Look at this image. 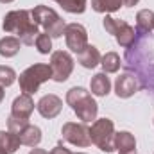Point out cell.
<instances>
[{
  "label": "cell",
  "instance_id": "obj_1",
  "mask_svg": "<svg viewBox=\"0 0 154 154\" xmlns=\"http://www.w3.org/2000/svg\"><path fill=\"white\" fill-rule=\"evenodd\" d=\"M2 29L7 34H13L20 39L23 45L32 47L36 43V38L39 34V27L34 22L29 9H14L9 11L2 20Z\"/></svg>",
  "mask_w": 154,
  "mask_h": 154
},
{
  "label": "cell",
  "instance_id": "obj_11",
  "mask_svg": "<svg viewBox=\"0 0 154 154\" xmlns=\"http://www.w3.org/2000/svg\"><path fill=\"white\" fill-rule=\"evenodd\" d=\"M36 109H38V113L43 118H48V120L56 118L61 113V109H63V100L57 95H54V93L43 95L38 100V104H36Z\"/></svg>",
  "mask_w": 154,
  "mask_h": 154
},
{
  "label": "cell",
  "instance_id": "obj_28",
  "mask_svg": "<svg viewBox=\"0 0 154 154\" xmlns=\"http://www.w3.org/2000/svg\"><path fill=\"white\" fill-rule=\"evenodd\" d=\"M29 154H48L45 149H38V147H34V149H31L29 151Z\"/></svg>",
  "mask_w": 154,
  "mask_h": 154
},
{
  "label": "cell",
  "instance_id": "obj_17",
  "mask_svg": "<svg viewBox=\"0 0 154 154\" xmlns=\"http://www.w3.org/2000/svg\"><path fill=\"white\" fill-rule=\"evenodd\" d=\"M154 31V11L142 9L136 13V32L149 34Z\"/></svg>",
  "mask_w": 154,
  "mask_h": 154
},
{
  "label": "cell",
  "instance_id": "obj_4",
  "mask_svg": "<svg viewBox=\"0 0 154 154\" xmlns=\"http://www.w3.org/2000/svg\"><path fill=\"white\" fill-rule=\"evenodd\" d=\"M52 79V68L50 65L47 63H34L31 65L29 68H25L20 77H18V82H20V90L22 93H27V95H34L38 91V88Z\"/></svg>",
  "mask_w": 154,
  "mask_h": 154
},
{
  "label": "cell",
  "instance_id": "obj_31",
  "mask_svg": "<svg viewBox=\"0 0 154 154\" xmlns=\"http://www.w3.org/2000/svg\"><path fill=\"white\" fill-rule=\"evenodd\" d=\"M2 4H11V2H14V0H0Z\"/></svg>",
  "mask_w": 154,
  "mask_h": 154
},
{
  "label": "cell",
  "instance_id": "obj_23",
  "mask_svg": "<svg viewBox=\"0 0 154 154\" xmlns=\"http://www.w3.org/2000/svg\"><path fill=\"white\" fill-rule=\"evenodd\" d=\"M16 72L11 68V66H5V65H0V86L7 88L11 86L14 81H16Z\"/></svg>",
  "mask_w": 154,
  "mask_h": 154
},
{
  "label": "cell",
  "instance_id": "obj_24",
  "mask_svg": "<svg viewBox=\"0 0 154 154\" xmlns=\"http://www.w3.org/2000/svg\"><path fill=\"white\" fill-rule=\"evenodd\" d=\"M34 45H36L39 54H50L52 52V38L48 34H45V32H39Z\"/></svg>",
  "mask_w": 154,
  "mask_h": 154
},
{
  "label": "cell",
  "instance_id": "obj_8",
  "mask_svg": "<svg viewBox=\"0 0 154 154\" xmlns=\"http://www.w3.org/2000/svg\"><path fill=\"white\" fill-rule=\"evenodd\" d=\"M50 68L52 79L56 82H65L74 72V57L66 50H56L50 54Z\"/></svg>",
  "mask_w": 154,
  "mask_h": 154
},
{
  "label": "cell",
  "instance_id": "obj_19",
  "mask_svg": "<svg viewBox=\"0 0 154 154\" xmlns=\"http://www.w3.org/2000/svg\"><path fill=\"white\" fill-rule=\"evenodd\" d=\"M23 43L16 36H5L0 39V56L2 57H14L20 52V47Z\"/></svg>",
  "mask_w": 154,
  "mask_h": 154
},
{
  "label": "cell",
  "instance_id": "obj_2",
  "mask_svg": "<svg viewBox=\"0 0 154 154\" xmlns=\"http://www.w3.org/2000/svg\"><path fill=\"white\" fill-rule=\"evenodd\" d=\"M66 104L72 108V111L77 115V118L82 120L84 124L97 120L99 104L95 102V99L91 97V93L86 88H81V86L70 88L66 91Z\"/></svg>",
  "mask_w": 154,
  "mask_h": 154
},
{
  "label": "cell",
  "instance_id": "obj_32",
  "mask_svg": "<svg viewBox=\"0 0 154 154\" xmlns=\"http://www.w3.org/2000/svg\"><path fill=\"white\" fill-rule=\"evenodd\" d=\"M75 154H86V152H75Z\"/></svg>",
  "mask_w": 154,
  "mask_h": 154
},
{
  "label": "cell",
  "instance_id": "obj_9",
  "mask_svg": "<svg viewBox=\"0 0 154 154\" xmlns=\"http://www.w3.org/2000/svg\"><path fill=\"white\" fill-rule=\"evenodd\" d=\"M65 41H66V47L72 50V52H75L79 54L86 45H88V31H86V27L84 25H81V23H68L66 27H65Z\"/></svg>",
  "mask_w": 154,
  "mask_h": 154
},
{
  "label": "cell",
  "instance_id": "obj_29",
  "mask_svg": "<svg viewBox=\"0 0 154 154\" xmlns=\"http://www.w3.org/2000/svg\"><path fill=\"white\" fill-rule=\"evenodd\" d=\"M4 100V86H0V102Z\"/></svg>",
  "mask_w": 154,
  "mask_h": 154
},
{
  "label": "cell",
  "instance_id": "obj_30",
  "mask_svg": "<svg viewBox=\"0 0 154 154\" xmlns=\"http://www.w3.org/2000/svg\"><path fill=\"white\" fill-rule=\"evenodd\" d=\"M118 154H136V151H127V152H118Z\"/></svg>",
  "mask_w": 154,
  "mask_h": 154
},
{
  "label": "cell",
  "instance_id": "obj_13",
  "mask_svg": "<svg viewBox=\"0 0 154 154\" xmlns=\"http://www.w3.org/2000/svg\"><path fill=\"white\" fill-rule=\"evenodd\" d=\"M100 57H102V56H100L99 48L88 43V45L77 54V63H79L82 68L91 70V68H95L97 65H100Z\"/></svg>",
  "mask_w": 154,
  "mask_h": 154
},
{
  "label": "cell",
  "instance_id": "obj_7",
  "mask_svg": "<svg viewBox=\"0 0 154 154\" xmlns=\"http://www.w3.org/2000/svg\"><path fill=\"white\" fill-rule=\"evenodd\" d=\"M61 136H63L65 142H68V143H72L75 147H81V149L91 145L90 127L84 122H81V124H77V122H66V124H63Z\"/></svg>",
  "mask_w": 154,
  "mask_h": 154
},
{
  "label": "cell",
  "instance_id": "obj_5",
  "mask_svg": "<svg viewBox=\"0 0 154 154\" xmlns=\"http://www.w3.org/2000/svg\"><path fill=\"white\" fill-rule=\"evenodd\" d=\"M91 143H95L102 152L115 151V124L111 118H97L90 127Z\"/></svg>",
  "mask_w": 154,
  "mask_h": 154
},
{
  "label": "cell",
  "instance_id": "obj_6",
  "mask_svg": "<svg viewBox=\"0 0 154 154\" xmlns=\"http://www.w3.org/2000/svg\"><path fill=\"white\" fill-rule=\"evenodd\" d=\"M102 27L106 29V32L113 34L116 43L124 48H129L136 39V29L133 25H129L127 22H124V20H118V18L106 14V18L102 20Z\"/></svg>",
  "mask_w": 154,
  "mask_h": 154
},
{
  "label": "cell",
  "instance_id": "obj_10",
  "mask_svg": "<svg viewBox=\"0 0 154 154\" xmlns=\"http://www.w3.org/2000/svg\"><path fill=\"white\" fill-rule=\"evenodd\" d=\"M142 90V82H140V77L133 75L129 72L122 74V75L116 77L115 81V93L118 99H129L133 97L136 91Z\"/></svg>",
  "mask_w": 154,
  "mask_h": 154
},
{
  "label": "cell",
  "instance_id": "obj_21",
  "mask_svg": "<svg viewBox=\"0 0 154 154\" xmlns=\"http://www.w3.org/2000/svg\"><path fill=\"white\" fill-rule=\"evenodd\" d=\"M122 5H124L122 0H91V9L95 13H104V14L116 13Z\"/></svg>",
  "mask_w": 154,
  "mask_h": 154
},
{
  "label": "cell",
  "instance_id": "obj_20",
  "mask_svg": "<svg viewBox=\"0 0 154 154\" xmlns=\"http://www.w3.org/2000/svg\"><path fill=\"white\" fill-rule=\"evenodd\" d=\"M100 66L104 74H116L122 66V59L116 52H106L100 57Z\"/></svg>",
  "mask_w": 154,
  "mask_h": 154
},
{
  "label": "cell",
  "instance_id": "obj_14",
  "mask_svg": "<svg viewBox=\"0 0 154 154\" xmlns=\"http://www.w3.org/2000/svg\"><path fill=\"white\" fill-rule=\"evenodd\" d=\"M90 90H91V95H95V97H106L111 90V81H109L108 74H104V72L95 74L90 81Z\"/></svg>",
  "mask_w": 154,
  "mask_h": 154
},
{
  "label": "cell",
  "instance_id": "obj_26",
  "mask_svg": "<svg viewBox=\"0 0 154 154\" xmlns=\"http://www.w3.org/2000/svg\"><path fill=\"white\" fill-rule=\"evenodd\" d=\"M48 154H74V152H72L70 149H66L63 143H57V145H56V147H54Z\"/></svg>",
  "mask_w": 154,
  "mask_h": 154
},
{
  "label": "cell",
  "instance_id": "obj_16",
  "mask_svg": "<svg viewBox=\"0 0 154 154\" xmlns=\"http://www.w3.org/2000/svg\"><path fill=\"white\" fill-rule=\"evenodd\" d=\"M22 142L13 131H0V154H14L20 149Z\"/></svg>",
  "mask_w": 154,
  "mask_h": 154
},
{
  "label": "cell",
  "instance_id": "obj_22",
  "mask_svg": "<svg viewBox=\"0 0 154 154\" xmlns=\"http://www.w3.org/2000/svg\"><path fill=\"white\" fill-rule=\"evenodd\" d=\"M56 4H59L66 13H72V14H81L86 11V5H88V0H54Z\"/></svg>",
  "mask_w": 154,
  "mask_h": 154
},
{
  "label": "cell",
  "instance_id": "obj_15",
  "mask_svg": "<svg viewBox=\"0 0 154 154\" xmlns=\"http://www.w3.org/2000/svg\"><path fill=\"white\" fill-rule=\"evenodd\" d=\"M18 138L22 142V145H27V147H38L39 142H41V129L34 124H27L20 133H18Z\"/></svg>",
  "mask_w": 154,
  "mask_h": 154
},
{
  "label": "cell",
  "instance_id": "obj_18",
  "mask_svg": "<svg viewBox=\"0 0 154 154\" xmlns=\"http://www.w3.org/2000/svg\"><path fill=\"white\" fill-rule=\"evenodd\" d=\"M115 151H118V152L136 151V138L129 131H118V133H115Z\"/></svg>",
  "mask_w": 154,
  "mask_h": 154
},
{
  "label": "cell",
  "instance_id": "obj_25",
  "mask_svg": "<svg viewBox=\"0 0 154 154\" xmlns=\"http://www.w3.org/2000/svg\"><path fill=\"white\" fill-rule=\"evenodd\" d=\"M29 124V120H18V118H14V116H7V129L9 131H13L14 134H18L25 125Z\"/></svg>",
  "mask_w": 154,
  "mask_h": 154
},
{
  "label": "cell",
  "instance_id": "obj_12",
  "mask_svg": "<svg viewBox=\"0 0 154 154\" xmlns=\"http://www.w3.org/2000/svg\"><path fill=\"white\" fill-rule=\"evenodd\" d=\"M34 111V100H32V95H27V93H20L14 100H13V106H11V116L18 118V120H29L31 115Z\"/></svg>",
  "mask_w": 154,
  "mask_h": 154
},
{
  "label": "cell",
  "instance_id": "obj_27",
  "mask_svg": "<svg viewBox=\"0 0 154 154\" xmlns=\"http://www.w3.org/2000/svg\"><path fill=\"white\" fill-rule=\"evenodd\" d=\"M122 2H124V5H125V7H134L140 0H122Z\"/></svg>",
  "mask_w": 154,
  "mask_h": 154
},
{
  "label": "cell",
  "instance_id": "obj_3",
  "mask_svg": "<svg viewBox=\"0 0 154 154\" xmlns=\"http://www.w3.org/2000/svg\"><path fill=\"white\" fill-rule=\"evenodd\" d=\"M31 14L34 18V22L38 23V27L43 29L45 34H48L50 38H61L65 32V20L52 9L47 5H36L34 9H31Z\"/></svg>",
  "mask_w": 154,
  "mask_h": 154
}]
</instances>
